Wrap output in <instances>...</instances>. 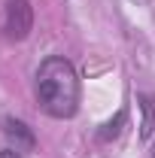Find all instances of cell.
<instances>
[{"label":"cell","instance_id":"cell-4","mask_svg":"<svg viewBox=\"0 0 155 158\" xmlns=\"http://www.w3.org/2000/svg\"><path fill=\"white\" fill-rule=\"evenodd\" d=\"M0 158H21V152H19V149H3Z\"/></svg>","mask_w":155,"mask_h":158},{"label":"cell","instance_id":"cell-1","mask_svg":"<svg viewBox=\"0 0 155 158\" xmlns=\"http://www.w3.org/2000/svg\"><path fill=\"white\" fill-rule=\"evenodd\" d=\"M37 100L52 118H70L79 110V76L67 58H46L40 64Z\"/></svg>","mask_w":155,"mask_h":158},{"label":"cell","instance_id":"cell-2","mask_svg":"<svg viewBox=\"0 0 155 158\" xmlns=\"http://www.w3.org/2000/svg\"><path fill=\"white\" fill-rule=\"evenodd\" d=\"M34 27V9L27 0H6L3 9V34L6 40H24Z\"/></svg>","mask_w":155,"mask_h":158},{"label":"cell","instance_id":"cell-3","mask_svg":"<svg viewBox=\"0 0 155 158\" xmlns=\"http://www.w3.org/2000/svg\"><path fill=\"white\" fill-rule=\"evenodd\" d=\"M3 134L15 143V149H19V152L34 149V134L27 131V125L19 122V118H3Z\"/></svg>","mask_w":155,"mask_h":158},{"label":"cell","instance_id":"cell-5","mask_svg":"<svg viewBox=\"0 0 155 158\" xmlns=\"http://www.w3.org/2000/svg\"><path fill=\"white\" fill-rule=\"evenodd\" d=\"M134 3H137V6H146V3H149V0H134Z\"/></svg>","mask_w":155,"mask_h":158}]
</instances>
